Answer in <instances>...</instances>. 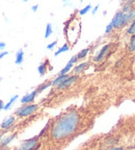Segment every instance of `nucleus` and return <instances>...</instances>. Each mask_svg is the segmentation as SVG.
Segmentation results:
<instances>
[{"instance_id":"1","label":"nucleus","mask_w":135,"mask_h":150,"mask_svg":"<svg viewBox=\"0 0 135 150\" xmlns=\"http://www.w3.org/2000/svg\"><path fill=\"white\" fill-rule=\"evenodd\" d=\"M81 121L76 110H70L59 116L51 125L50 136L55 141H63L72 137L78 130Z\"/></svg>"},{"instance_id":"2","label":"nucleus","mask_w":135,"mask_h":150,"mask_svg":"<svg viewBox=\"0 0 135 150\" xmlns=\"http://www.w3.org/2000/svg\"><path fill=\"white\" fill-rule=\"evenodd\" d=\"M63 33H65V37L68 41V45H76V43L78 42L80 38V33H81V21H80V19L73 17L70 20H68L67 23L65 24Z\"/></svg>"},{"instance_id":"3","label":"nucleus","mask_w":135,"mask_h":150,"mask_svg":"<svg viewBox=\"0 0 135 150\" xmlns=\"http://www.w3.org/2000/svg\"><path fill=\"white\" fill-rule=\"evenodd\" d=\"M39 110V104L31 103V104H23L22 106L18 108L14 112V116L19 118H25L28 116H31Z\"/></svg>"},{"instance_id":"4","label":"nucleus","mask_w":135,"mask_h":150,"mask_svg":"<svg viewBox=\"0 0 135 150\" xmlns=\"http://www.w3.org/2000/svg\"><path fill=\"white\" fill-rule=\"evenodd\" d=\"M39 139H40L39 136L27 139L23 141L18 147L15 148V150H37L41 146V143H39Z\"/></svg>"},{"instance_id":"5","label":"nucleus","mask_w":135,"mask_h":150,"mask_svg":"<svg viewBox=\"0 0 135 150\" xmlns=\"http://www.w3.org/2000/svg\"><path fill=\"white\" fill-rule=\"evenodd\" d=\"M110 47H111V45H110V44L104 45V46H103L102 48L100 49V51L97 53V55H96L95 57L93 59V61L95 62V63H100V62H102L103 59L106 57V55H107L108 52H109Z\"/></svg>"},{"instance_id":"6","label":"nucleus","mask_w":135,"mask_h":150,"mask_svg":"<svg viewBox=\"0 0 135 150\" xmlns=\"http://www.w3.org/2000/svg\"><path fill=\"white\" fill-rule=\"evenodd\" d=\"M15 122H16V116H8L6 119H4L2 121V123L0 124V129H2V130H9L11 128H13L14 126Z\"/></svg>"},{"instance_id":"7","label":"nucleus","mask_w":135,"mask_h":150,"mask_svg":"<svg viewBox=\"0 0 135 150\" xmlns=\"http://www.w3.org/2000/svg\"><path fill=\"white\" fill-rule=\"evenodd\" d=\"M37 90H34V91L30 92V93L25 94V95H24V96L21 98L20 102H21L22 104H31V103H33V101H34V99H35V97H37Z\"/></svg>"},{"instance_id":"8","label":"nucleus","mask_w":135,"mask_h":150,"mask_svg":"<svg viewBox=\"0 0 135 150\" xmlns=\"http://www.w3.org/2000/svg\"><path fill=\"white\" fill-rule=\"evenodd\" d=\"M16 137H17L16 132L12 134H7V136L1 134V138H0V147H6V146H8L16 139Z\"/></svg>"},{"instance_id":"9","label":"nucleus","mask_w":135,"mask_h":150,"mask_svg":"<svg viewBox=\"0 0 135 150\" xmlns=\"http://www.w3.org/2000/svg\"><path fill=\"white\" fill-rule=\"evenodd\" d=\"M77 78H78V76H77V75H72V76H69L67 79L63 80V81L59 84L58 87H57V89H58V90H65V89H67V88L71 87V86H72V84L77 80Z\"/></svg>"},{"instance_id":"10","label":"nucleus","mask_w":135,"mask_h":150,"mask_svg":"<svg viewBox=\"0 0 135 150\" xmlns=\"http://www.w3.org/2000/svg\"><path fill=\"white\" fill-rule=\"evenodd\" d=\"M122 16H123V13L121 11L117 13V14L114 15V17L112 18L111 22H110V25L112 26V28H120L122 27Z\"/></svg>"},{"instance_id":"11","label":"nucleus","mask_w":135,"mask_h":150,"mask_svg":"<svg viewBox=\"0 0 135 150\" xmlns=\"http://www.w3.org/2000/svg\"><path fill=\"white\" fill-rule=\"evenodd\" d=\"M89 67V62H83V63L79 64V65H77L76 67H74L73 68V71H74L75 75L77 74H80V73H82L84 70H86V69Z\"/></svg>"},{"instance_id":"12","label":"nucleus","mask_w":135,"mask_h":150,"mask_svg":"<svg viewBox=\"0 0 135 150\" xmlns=\"http://www.w3.org/2000/svg\"><path fill=\"white\" fill-rule=\"evenodd\" d=\"M70 75L69 74H65V75H58L56 78H54L53 80L51 81V84L53 86V87H58L59 84L61 83V82L63 81V80H65L68 77H69Z\"/></svg>"},{"instance_id":"13","label":"nucleus","mask_w":135,"mask_h":150,"mask_svg":"<svg viewBox=\"0 0 135 150\" xmlns=\"http://www.w3.org/2000/svg\"><path fill=\"white\" fill-rule=\"evenodd\" d=\"M24 62V51L23 49H20L16 52V65H22Z\"/></svg>"},{"instance_id":"14","label":"nucleus","mask_w":135,"mask_h":150,"mask_svg":"<svg viewBox=\"0 0 135 150\" xmlns=\"http://www.w3.org/2000/svg\"><path fill=\"white\" fill-rule=\"evenodd\" d=\"M74 68V64L70 63V62H68V64L65 66V68H63V70L59 71V75H65L68 73L70 72L72 69Z\"/></svg>"},{"instance_id":"15","label":"nucleus","mask_w":135,"mask_h":150,"mask_svg":"<svg viewBox=\"0 0 135 150\" xmlns=\"http://www.w3.org/2000/svg\"><path fill=\"white\" fill-rule=\"evenodd\" d=\"M18 98H19L18 95H14V96H13L12 98L9 99L8 102L5 103V104H4V108H3V110H8L9 108H11L13 106V104H14V103L16 102L17 100H18Z\"/></svg>"},{"instance_id":"16","label":"nucleus","mask_w":135,"mask_h":150,"mask_svg":"<svg viewBox=\"0 0 135 150\" xmlns=\"http://www.w3.org/2000/svg\"><path fill=\"white\" fill-rule=\"evenodd\" d=\"M91 51V47H87V48H84V49H82L81 51L78 52V54H77V59H84V57H86V55L89 54V52Z\"/></svg>"},{"instance_id":"17","label":"nucleus","mask_w":135,"mask_h":150,"mask_svg":"<svg viewBox=\"0 0 135 150\" xmlns=\"http://www.w3.org/2000/svg\"><path fill=\"white\" fill-rule=\"evenodd\" d=\"M70 50V46L67 44V43H65V44L63 45V46L59 48L57 51H55L54 52V56H58L59 54H61V53H63V52H67V51H69Z\"/></svg>"},{"instance_id":"18","label":"nucleus","mask_w":135,"mask_h":150,"mask_svg":"<svg viewBox=\"0 0 135 150\" xmlns=\"http://www.w3.org/2000/svg\"><path fill=\"white\" fill-rule=\"evenodd\" d=\"M51 86H52L51 81H46V82H44V83L41 84V86H39L35 90H37V94H40V93H42L43 91H45L46 89H48L49 87H51Z\"/></svg>"},{"instance_id":"19","label":"nucleus","mask_w":135,"mask_h":150,"mask_svg":"<svg viewBox=\"0 0 135 150\" xmlns=\"http://www.w3.org/2000/svg\"><path fill=\"white\" fill-rule=\"evenodd\" d=\"M37 72L41 76H44L47 72V66H46V63H42L40 64V66L37 67Z\"/></svg>"},{"instance_id":"20","label":"nucleus","mask_w":135,"mask_h":150,"mask_svg":"<svg viewBox=\"0 0 135 150\" xmlns=\"http://www.w3.org/2000/svg\"><path fill=\"white\" fill-rule=\"evenodd\" d=\"M132 4H133L132 1H128V2H126L125 4H124V6H123V8H122L121 12H122V13H124V14H126V13L130 12L131 9L133 8V7H132Z\"/></svg>"},{"instance_id":"21","label":"nucleus","mask_w":135,"mask_h":150,"mask_svg":"<svg viewBox=\"0 0 135 150\" xmlns=\"http://www.w3.org/2000/svg\"><path fill=\"white\" fill-rule=\"evenodd\" d=\"M53 33V29H52V24L51 23H47L46 25V31H45V39H48L50 35Z\"/></svg>"},{"instance_id":"22","label":"nucleus","mask_w":135,"mask_h":150,"mask_svg":"<svg viewBox=\"0 0 135 150\" xmlns=\"http://www.w3.org/2000/svg\"><path fill=\"white\" fill-rule=\"evenodd\" d=\"M129 51H135V35H131L130 41H129Z\"/></svg>"},{"instance_id":"23","label":"nucleus","mask_w":135,"mask_h":150,"mask_svg":"<svg viewBox=\"0 0 135 150\" xmlns=\"http://www.w3.org/2000/svg\"><path fill=\"white\" fill-rule=\"evenodd\" d=\"M127 33H128V35H135V19L131 22L130 26H129L128 29H127Z\"/></svg>"},{"instance_id":"24","label":"nucleus","mask_w":135,"mask_h":150,"mask_svg":"<svg viewBox=\"0 0 135 150\" xmlns=\"http://www.w3.org/2000/svg\"><path fill=\"white\" fill-rule=\"evenodd\" d=\"M91 8H93L91 4H87L85 7H83L82 9H80V11H79V15H80V16H84V15L87 14V13H89Z\"/></svg>"},{"instance_id":"25","label":"nucleus","mask_w":135,"mask_h":150,"mask_svg":"<svg viewBox=\"0 0 135 150\" xmlns=\"http://www.w3.org/2000/svg\"><path fill=\"white\" fill-rule=\"evenodd\" d=\"M117 142V139H114V138H110V139H108V140H106L104 142V144L105 145H113L114 143Z\"/></svg>"},{"instance_id":"26","label":"nucleus","mask_w":135,"mask_h":150,"mask_svg":"<svg viewBox=\"0 0 135 150\" xmlns=\"http://www.w3.org/2000/svg\"><path fill=\"white\" fill-rule=\"evenodd\" d=\"M57 45V41H54V42L50 43L49 45H47V49H49V50H52L54 48V47Z\"/></svg>"},{"instance_id":"27","label":"nucleus","mask_w":135,"mask_h":150,"mask_svg":"<svg viewBox=\"0 0 135 150\" xmlns=\"http://www.w3.org/2000/svg\"><path fill=\"white\" fill-rule=\"evenodd\" d=\"M112 29H113V28H112V26L110 25V23H109L107 26H106V29H105V33H106V35H108V33H111Z\"/></svg>"},{"instance_id":"28","label":"nucleus","mask_w":135,"mask_h":150,"mask_svg":"<svg viewBox=\"0 0 135 150\" xmlns=\"http://www.w3.org/2000/svg\"><path fill=\"white\" fill-rule=\"evenodd\" d=\"M77 61H78V59H77V56H76V55H73L69 62H70V63H72V64H76V63H77Z\"/></svg>"},{"instance_id":"29","label":"nucleus","mask_w":135,"mask_h":150,"mask_svg":"<svg viewBox=\"0 0 135 150\" xmlns=\"http://www.w3.org/2000/svg\"><path fill=\"white\" fill-rule=\"evenodd\" d=\"M8 54H9V52H8V51H2V52H1V53H0V59H3L4 56L8 55Z\"/></svg>"},{"instance_id":"30","label":"nucleus","mask_w":135,"mask_h":150,"mask_svg":"<svg viewBox=\"0 0 135 150\" xmlns=\"http://www.w3.org/2000/svg\"><path fill=\"white\" fill-rule=\"evenodd\" d=\"M99 6H100V4H97L95 7H94V9L91 11V14L93 15H96V13L98 12V8H99Z\"/></svg>"},{"instance_id":"31","label":"nucleus","mask_w":135,"mask_h":150,"mask_svg":"<svg viewBox=\"0 0 135 150\" xmlns=\"http://www.w3.org/2000/svg\"><path fill=\"white\" fill-rule=\"evenodd\" d=\"M5 46H6V44H5L4 42H0V50H3V49H4Z\"/></svg>"},{"instance_id":"32","label":"nucleus","mask_w":135,"mask_h":150,"mask_svg":"<svg viewBox=\"0 0 135 150\" xmlns=\"http://www.w3.org/2000/svg\"><path fill=\"white\" fill-rule=\"evenodd\" d=\"M37 8H39V4H34V5H32V7H31L32 12H34V13L37 11Z\"/></svg>"},{"instance_id":"33","label":"nucleus","mask_w":135,"mask_h":150,"mask_svg":"<svg viewBox=\"0 0 135 150\" xmlns=\"http://www.w3.org/2000/svg\"><path fill=\"white\" fill-rule=\"evenodd\" d=\"M109 150H125L124 149V147H122V146H119V147H112L111 149Z\"/></svg>"},{"instance_id":"34","label":"nucleus","mask_w":135,"mask_h":150,"mask_svg":"<svg viewBox=\"0 0 135 150\" xmlns=\"http://www.w3.org/2000/svg\"><path fill=\"white\" fill-rule=\"evenodd\" d=\"M3 108H4V102L2 100H0V112L3 110Z\"/></svg>"},{"instance_id":"35","label":"nucleus","mask_w":135,"mask_h":150,"mask_svg":"<svg viewBox=\"0 0 135 150\" xmlns=\"http://www.w3.org/2000/svg\"><path fill=\"white\" fill-rule=\"evenodd\" d=\"M1 80H2V78H1V77H0V82H1Z\"/></svg>"},{"instance_id":"36","label":"nucleus","mask_w":135,"mask_h":150,"mask_svg":"<svg viewBox=\"0 0 135 150\" xmlns=\"http://www.w3.org/2000/svg\"><path fill=\"white\" fill-rule=\"evenodd\" d=\"M134 145H135V141H134Z\"/></svg>"},{"instance_id":"37","label":"nucleus","mask_w":135,"mask_h":150,"mask_svg":"<svg viewBox=\"0 0 135 150\" xmlns=\"http://www.w3.org/2000/svg\"><path fill=\"white\" fill-rule=\"evenodd\" d=\"M134 3H135V1H134Z\"/></svg>"}]
</instances>
